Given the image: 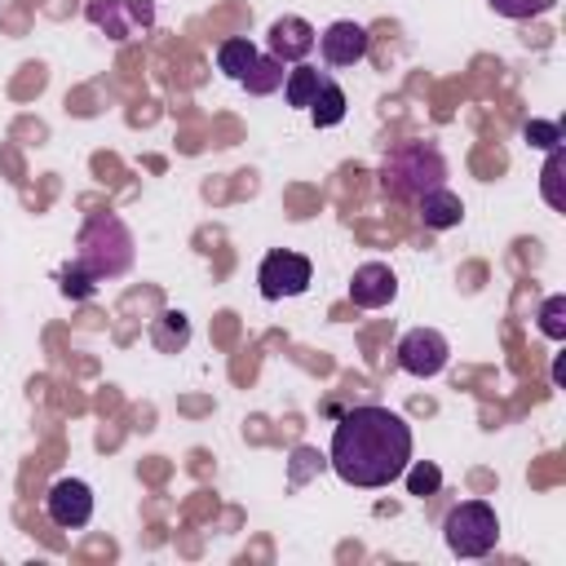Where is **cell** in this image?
Returning <instances> with one entry per match:
<instances>
[{
	"label": "cell",
	"instance_id": "8992f818",
	"mask_svg": "<svg viewBox=\"0 0 566 566\" xmlns=\"http://www.w3.org/2000/svg\"><path fill=\"white\" fill-rule=\"evenodd\" d=\"M310 261L301 252H270L256 270V283H261V296L265 301H283V296H301L310 287Z\"/></svg>",
	"mask_w": 566,
	"mask_h": 566
},
{
	"label": "cell",
	"instance_id": "2e32d148",
	"mask_svg": "<svg viewBox=\"0 0 566 566\" xmlns=\"http://www.w3.org/2000/svg\"><path fill=\"white\" fill-rule=\"evenodd\" d=\"M239 84H248V93H256V97H265V93H274L279 84H283V62L274 57V53H256V62H252V71L239 80Z\"/></svg>",
	"mask_w": 566,
	"mask_h": 566
},
{
	"label": "cell",
	"instance_id": "4fadbf2b",
	"mask_svg": "<svg viewBox=\"0 0 566 566\" xmlns=\"http://www.w3.org/2000/svg\"><path fill=\"white\" fill-rule=\"evenodd\" d=\"M345 106H349V102H345V88L327 75V80H323V88H318V93H314V102H310V119H314L318 128H332V124H340V119H345Z\"/></svg>",
	"mask_w": 566,
	"mask_h": 566
},
{
	"label": "cell",
	"instance_id": "6da1fadb",
	"mask_svg": "<svg viewBox=\"0 0 566 566\" xmlns=\"http://www.w3.org/2000/svg\"><path fill=\"white\" fill-rule=\"evenodd\" d=\"M327 464L349 486H363V491L389 486L411 464V424L398 411L376 407V402L354 407L340 416V424L332 433Z\"/></svg>",
	"mask_w": 566,
	"mask_h": 566
},
{
	"label": "cell",
	"instance_id": "ac0fdd59",
	"mask_svg": "<svg viewBox=\"0 0 566 566\" xmlns=\"http://www.w3.org/2000/svg\"><path fill=\"white\" fill-rule=\"evenodd\" d=\"M402 473H407V491H411V495H433V491L442 486V469H438L433 460H416V464H407Z\"/></svg>",
	"mask_w": 566,
	"mask_h": 566
},
{
	"label": "cell",
	"instance_id": "7402d4cb",
	"mask_svg": "<svg viewBox=\"0 0 566 566\" xmlns=\"http://www.w3.org/2000/svg\"><path fill=\"white\" fill-rule=\"evenodd\" d=\"M562 146H553L548 150V164H544V199L553 203V208H566V195H562Z\"/></svg>",
	"mask_w": 566,
	"mask_h": 566
},
{
	"label": "cell",
	"instance_id": "ba28073f",
	"mask_svg": "<svg viewBox=\"0 0 566 566\" xmlns=\"http://www.w3.org/2000/svg\"><path fill=\"white\" fill-rule=\"evenodd\" d=\"M88 22L102 27L111 40H128L137 27L155 22L150 0H88Z\"/></svg>",
	"mask_w": 566,
	"mask_h": 566
},
{
	"label": "cell",
	"instance_id": "3957f363",
	"mask_svg": "<svg viewBox=\"0 0 566 566\" xmlns=\"http://www.w3.org/2000/svg\"><path fill=\"white\" fill-rule=\"evenodd\" d=\"M75 265L88 279H119L133 265V230L115 217V212H93L80 230V248H75Z\"/></svg>",
	"mask_w": 566,
	"mask_h": 566
},
{
	"label": "cell",
	"instance_id": "7c38bea8",
	"mask_svg": "<svg viewBox=\"0 0 566 566\" xmlns=\"http://www.w3.org/2000/svg\"><path fill=\"white\" fill-rule=\"evenodd\" d=\"M416 208H420V221H424L429 230H451V226H460V217H464L460 195H451L447 186H438V190L420 195V199H416Z\"/></svg>",
	"mask_w": 566,
	"mask_h": 566
},
{
	"label": "cell",
	"instance_id": "277c9868",
	"mask_svg": "<svg viewBox=\"0 0 566 566\" xmlns=\"http://www.w3.org/2000/svg\"><path fill=\"white\" fill-rule=\"evenodd\" d=\"M442 535H447V548L455 557H486L500 544V517L491 504L464 500L442 517Z\"/></svg>",
	"mask_w": 566,
	"mask_h": 566
},
{
	"label": "cell",
	"instance_id": "ffe728a7",
	"mask_svg": "<svg viewBox=\"0 0 566 566\" xmlns=\"http://www.w3.org/2000/svg\"><path fill=\"white\" fill-rule=\"evenodd\" d=\"M539 332L548 340H566V296H548L539 305Z\"/></svg>",
	"mask_w": 566,
	"mask_h": 566
},
{
	"label": "cell",
	"instance_id": "5b68a950",
	"mask_svg": "<svg viewBox=\"0 0 566 566\" xmlns=\"http://www.w3.org/2000/svg\"><path fill=\"white\" fill-rule=\"evenodd\" d=\"M394 354H398V367H402L407 376L429 380V376H438V371L447 367L451 345H447V336H442L438 327H411V332L398 340Z\"/></svg>",
	"mask_w": 566,
	"mask_h": 566
},
{
	"label": "cell",
	"instance_id": "7a4b0ae2",
	"mask_svg": "<svg viewBox=\"0 0 566 566\" xmlns=\"http://www.w3.org/2000/svg\"><path fill=\"white\" fill-rule=\"evenodd\" d=\"M438 186H447V159L433 142H398L380 164V190L398 203H416Z\"/></svg>",
	"mask_w": 566,
	"mask_h": 566
},
{
	"label": "cell",
	"instance_id": "e0dca14e",
	"mask_svg": "<svg viewBox=\"0 0 566 566\" xmlns=\"http://www.w3.org/2000/svg\"><path fill=\"white\" fill-rule=\"evenodd\" d=\"M155 345L159 349H181L186 340H190V323H186V314H177V310H168L159 323H155Z\"/></svg>",
	"mask_w": 566,
	"mask_h": 566
},
{
	"label": "cell",
	"instance_id": "30bf717a",
	"mask_svg": "<svg viewBox=\"0 0 566 566\" xmlns=\"http://www.w3.org/2000/svg\"><path fill=\"white\" fill-rule=\"evenodd\" d=\"M394 296H398V279H394V270H389L385 261H367V265L354 270V279H349V301H354L358 310H380V305H389Z\"/></svg>",
	"mask_w": 566,
	"mask_h": 566
},
{
	"label": "cell",
	"instance_id": "d6986e66",
	"mask_svg": "<svg viewBox=\"0 0 566 566\" xmlns=\"http://www.w3.org/2000/svg\"><path fill=\"white\" fill-rule=\"evenodd\" d=\"M57 287H62V296H71V301H88V296L97 292V279H88V274L71 261V265L57 270Z\"/></svg>",
	"mask_w": 566,
	"mask_h": 566
},
{
	"label": "cell",
	"instance_id": "9a60e30c",
	"mask_svg": "<svg viewBox=\"0 0 566 566\" xmlns=\"http://www.w3.org/2000/svg\"><path fill=\"white\" fill-rule=\"evenodd\" d=\"M323 71L318 66H296V71H287V80H283V93H287V106H310L314 102V93L323 88Z\"/></svg>",
	"mask_w": 566,
	"mask_h": 566
},
{
	"label": "cell",
	"instance_id": "44dd1931",
	"mask_svg": "<svg viewBox=\"0 0 566 566\" xmlns=\"http://www.w3.org/2000/svg\"><path fill=\"white\" fill-rule=\"evenodd\" d=\"M557 0H491V9L500 13V18H513V22H526V18H539V13H548Z\"/></svg>",
	"mask_w": 566,
	"mask_h": 566
},
{
	"label": "cell",
	"instance_id": "8fae6325",
	"mask_svg": "<svg viewBox=\"0 0 566 566\" xmlns=\"http://www.w3.org/2000/svg\"><path fill=\"white\" fill-rule=\"evenodd\" d=\"M314 44H318V31L296 13H287V18H279L270 27V53L279 62H305L314 53Z\"/></svg>",
	"mask_w": 566,
	"mask_h": 566
},
{
	"label": "cell",
	"instance_id": "9c48e42d",
	"mask_svg": "<svg viewBox=\"0 0 566 566\" xmlns=\"http://www.w3.org/2000/svg\"><path fill=\"white\" fill-rule=\"evenodd\" d=\"M318 49H323L327 66H354V62H363V57H367L371 35H367V27H363V22L340 18V22H332V27L318 35Z\"/></svg>",
	"mask_w": 566,
	"mask_h": 566
},
{
	"label": "cell",
	"instance_id": "52a82bcc",
	"mask_svg": "<svg viewBox=\"0 0 566 566\" xmlns=\"http://www.w3.org/2000/svg\"><path fill=\"white\" fill-rule=\"evenodd\" d=\"M44 513H49V522L62 526V531L88 526V517H93V491H88V482H80V478H57V482L49 486V495H44Z\"/></svg>",
	"mask_w": 566,
	"mask_h": 566
},
{
	"label": "cell",
	"instance_id": "5bb4252c",
	"mask_svg": "<svg viewBox=\"0 0 566 566\" xmlns=\"http://www.w3.org/2000/svg\"><path fill=\"white\" fill-rule=\"evenodd\" d=\"M252 62H256V44H252L248 35H234V40H226V44L217 49V66H221L230 80H243V75L252 71Z\"/></svg>",
	"mask_w": 566,
	"mask_h": 566
},
{
	"label": "cell",
	"instance_id": "603a6c76",
	"mask_svg": "<svg viewBox=\"0 0 566 566\" xmlns=\"http://www.w3.org/2000/svg\"><path fill=\"white\" fill-rule=\"evenodd\" d=\"M526 142L531 146H539V150H553V146H562V128L557 124H548V119H526Z\"/></svg>",
	"mask_w": 566,
	"mask_h": 566
}]
</instances>
